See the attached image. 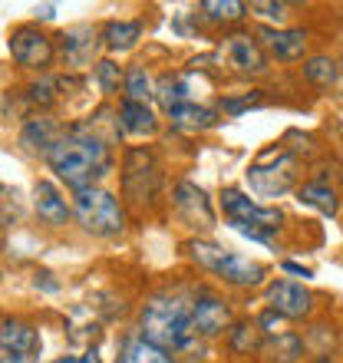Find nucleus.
Here are the masks:
<instances>
[{
	"mask_svg": "<svg viewBox=\"0 0 343 363\" xmlns=\"http://www.w3.org/2000/svg\"><path fill=\"white\" fill-rule=\"evenodd\" d=\"M195 297H198V291H189V287H165V291L152 294L139 311L135 334L149 344L162 347V350L181 354L195 340V327H191Z\"/></svg>",
	"mask_w": 343,
	"mask_h": 363,
	"instance_id": "obj_1",
	"label": "nucleus"
},
{
	"mask_svg": "<svg viewBox=\"0 0 343 363\" xmlns=\"http://www.w3.org/2000/svg\"><path fill=\"white\" fill-rule=\"evenodd\" d=\"M261 106V89H251L248 96H241V99H221V109L228 116H241L244 109H254Z\"/></svg>",
	"mask_w": 343,
	"mask_h": 363,
	"instance_id": "obj_32",
	"label": "nucleus"
},
{
	"mask_svg": "<svg viewBox=\"0 0 343 363\" xmlns=\"http://www.w3.org/2000/svg\"><path fill=\"white\" fill-rule=\"evenodd\" d=\"M191 327H195L198 340H215V337L228 334L231 327H235V311H231V304L225 297L211 294V291H198Z\"/></svg>",
	"mask_w": 343,
	"mask_h": 363,
	"instance_id": "obj_8",
	"label": "nucleus"
},
{
	"mask_svg": "<svg viewBox=\"0 0 343 363\" xmlns=\"http://www.w3.org/2000/svg\"><path fill=\"white\" fill-rule=\"evenodd\" d=\"M251 10H254V13H261L264 20H277V23L287 17V4H274V0H254V4H251Z\"/></svg>",
	"mask_w": 343,
	"mask_h": 363,
	"instance_id": "obj_33",
	"label": "nucleus"
},
{
	"mask_svg": "<svg viewBox=\"0 0 343 363\" xmlns=\"http://www.w3.org/2000/svg\"><path fill=\"white\" fill-rule=\"evenodd\" d=\"M96 30L93 27H73L60 37V57L67 60V67H83L93 60Z\"/></svg>",
	"mask_w": 343,
	"mask_h": 363,
	"instance_id": "obj_17",
	"label": "nucleus"
},
{
	"mask_svg": "<svg viewBox=\"0 0 343 363\" xmlns=\"http://www.w3.org/2000/svg\"><path fill=\"white\" fill-rule=\"evenodd\" d=\"M172 205L179 211V218L189 225V228H215V208H211L208 191L191 185V182H179L172 189Z\"/></svg>",
	"mask_w": 343,
	"mask_h": 363,
	"instance_id": "obj_10",
	"label": "nucleus"
},
{
	"mask_svg": "<svg viewBox=\"0 0 343 363\" xmlns=\"http://www.w3.org/2000/svg\"><path fill=\"white\" fill-rule=\"evenodd\" d=\"M79 363H103V360H99V350H96V347H89L86 354H79Z\"/></svg>",
	"mask_w": 343,
	"mask_h": 363,
	"instance_id": "obj_36",
	"label": "nucleus"
},
{
	"mask_svg": "<svg viewBox=\"0 0 343 363\" xmlns=\"http://www.w3.org/2000/svg\"><path fill=\"white\" fill-rule=\"evenodd\" d=\"M33 211L37 218L50 228H63L69 218H73V201H67V195L53 185L50 179H40L33 185Z\"/></svg>",
	"mask_w": 343,
	"mask_h": 363,
	"instance_id": "obj_13",
	"label": "nucleus"
},
{
	"mask_svg": "<svg viewBox=\"0 0 343 363\" xmlns=\"http://www.w3.org/2000/svg\"><path fill=\"white\" fill-rule=\"evenodd\" d=\"M93 77H96V86L103 89L106 96H119V89H125V69L116 60H96Z\"/></svg>",
	"mask_w": 343,
	"mask_h": 363,
	"instance_id": "obj_29",
	"label": "nucleus"
},
{
	"mask_svg": "<svg viewBox=\"0 0 343 363\" xmlns=\"http://www.w3.org/2000/svg\"><path fill=\"white\" fill-rule=\"evenodd\" d=\"M47 165L57 172L60 182H67L73 191H79V189H93L96 182L113 169V152H109V143H103V139L86 135L79 129H69L50 149Z\"/></svg>",
	"mask_w": 343,
	"mask_h": 363,
	"instance_id": "obj_2",
	"label": "nucleus"
},
{
	"mask_svg": "<svg viewBox=\"0 0 343 363\" xmlns=\"http://www.w3.org/2000/svg\"><path fill=\"white\" fill-rule=\"evenodd\" d=\"M281 271H287V274H297V277H310V274H314L310 268L297 264V261H281Z\"/></svg>",
	"mask_w": 343,
	"mask_h": 363,
	"instance_id": "obj_35",
	"label": "nucleus"
},
{
	"mask_svg": "<svg viewBox=\"0 0 343 363\" xmlns=\"http://www.w3.org/2000/svg\"><path fill=\"white\" fill-rule=\"evenodd\" d=\"M201 20L205 23H215V27H231V23H241L248 17V4H238V0H201L198 4Z\"/></svg>",
	"mask_w": 343,
	"mask_h": 363,
	"instance_id": "obj_22",
	"label": "nucleus"
},
{
	"mask_svg": "<svg viewBox=\"0 0 343 363\" xmlns=\"http://www.w3.org/2000/svg\"><path fill=\"white\" fill-rule=\"evenodd\" d=\"M257 37L264 40V50L277 63H297V60H304L307 43H310V33L304 27H261Z\"/></svg>",
	"mask_w": 343,
	"mask_h": 363,
	"instance_id": "obj_11",
	"label": "nucleus"
},
{
	"mask_svg": "<svg viewBox=\"0 0 343 363\" xmlns=\"http://www.w3.org/2000/svg\"><path fill=\"white\" fill-rule=\"evenodd\" d=\"M297 201L307 205V208L320 211V215H327V218H334L337 211H340V199H337V191L327 182H304L297 189Z\"/></svg>",
	"mask_w": 343,
	"mask_h": 363,
	"instance_id": "obj_21",
	"label": "nucleus"
},
{
	"mask_svg": "<svg viewBox=\"0 0 343 363\" xmlns=\"http://www.w3.org/2000/svg\"><path fill=\"white\" fill-rule=\"evenodd\" d=\"M50 363H79V357H73V354H63V357H57V360H50Z\"/></svg>",
	"mask_w": 343,
	"mask_h": 363,
	"instance_id": "obj_37",
	"label": "nucleus"
},
{
	"mask_svg": "<svg viewBox=\"0 0 343 363\" xmlns=\"http://www.w3.org/2000/svg\"><path fill=\"white\" fill-rule=\"evenodd\" d=\"M304 350H307L304 337L291 334V330L281 334V337H274V340L264 347V354L271 357V363H297L300 357H304Z\"/></svg>",
	"mask_w": 343,
	"mask_h": 363,
	"instance_id": "obj_26",
	"label": "nucleus"
},
{
	"mask_svg": "<svg viewBox=\"0 0 343 363\" xmlns=\"http://www.w3.org/2000/svg\"><path fill=\"white\" fill-rule=\"evenodd\" d=\"M264 297H267V307L277 311L284 320H304V317H310V311H314V294H310L304 284L287 281V277L271 281V284L264 287Z\"/></svg>",
	"mask_w": 343,
	"mask_h": 363,
	"instance_id": "obj_9",
	"label": "nucleus"
},
{
	"mask_svg": "<svg viewBox=\"0 0 343 363\" xmlns=\"http://www.w3.org/2000/svg\"><path fill=\"white\" fill-rule=\"evenodd\" d=\"M215 277L225 281L228 287H241V291H248V287L264 284L267 268L261 264V261H251V258H244V255H238V251H228L225 261L218 264V271H215Z\"/></svg>",
	"mask_w": 343,
	"mask_h": 363,
	"instance_id": "obj_14",
	"label": "nucleus"
},
{
	"mask_svg": "<svg viewBox=\"0 0 343 363\" xmlns=\"http://www.w3.org/2000/svg\"><path fill=\"white\" fill-rule=\"evenodd\" d=\"M116 363H179V357L172 354V350H162V347L149 344L142 337H125L123 347H119V357Z\"/></svg>",
	"mask_w": 343,
	"mask_h": 363,
	"instance_id": "obj_18",
	"label": "nucleus"
},
{
	"mask_svg": "<svg viewBox=\"0 0 343 363\" xmlns=\"http://www.w3.org/2000/svg\"><path fill=\"white\" fill-rule=\"evenodd\" d=\"M261 340L264 334H261L257 320H235V327L228 330V350L238 357H251L254 350H261Z\"/></svg>",
	"mask_w": 343,
	"mask_h": 363,
	"instance_id": "obj_25",
	"label": "nucleus"
},
{
	"mask_svg": "<svg viewBox=\"0 0 343 363\" xmlns=\"http://www.w3.org/2000/svg\"><path fill=\"white\" fill-rule=\"evenodd\" d=\"M257 327H261V334H264L267 340H274V337L287 334V330H284V317L277 314V311H271V307L257 314Z\"/></svg>",
	"mask_w": 343,
	"mask_h": 363,
	"instance_id": "obj_31",
	"label": "nucleus"
},
{
	"mask_svg": "<svg viewBox=\"0 0 343 363\" xmlns=\"http://www.w3.org/2000/svg\"><path fill=\"white\" fill-rule=\"evenodd\" d=\"M297 182V155L287 145H271L248 169V185L261 199H281Z\"/></svg>",
	"mask_w": 343,
	"mask_h": 363,
	"instance_id": "obj_4",
	"label": "nucleus"
},
{
	"mask_svg": "<svg viewBox=\"0 0 343 363\" xmlns=\"http://www.w3.org/2000/svg\"><path fill=\"white\" fill-rule=\"evenodd\" d=\"M221 208L228 215V221H241V225H254V228L264 231H281V208H271V205H261V201L248 199L241 189H221Z\"/></svg>",
	"mask_w": 343,
	"mask_h": 363,
	"instance_id": "obj_7",
	"label": "nucleus"
},
{
	"mask_svg": "<svg viewBox=\"0 0 343 363\" xmlns=\"http://www.w3.org/2000/svg\"><path fill=\"white\" fill-rule=\"evenodd\" d=\"M317 363H337V360L330 354H324V357H317Z\"/></svg>",
	"mask_w": 343,
	"mask_h": 363,
	"instance_id": "obj_38",
	"label": "nucleus"
},
{
	"mask_svg": "<svg viewBox=\"0 0 343 363\" xmlns=\"http://www.w3.org/2000/svg\"><path fill=\"white\" fill-rule=\"evenodd\" d=\"M337 77H340V69H337V60L327 57V53H320V57H310L304 60V79L307 83H314V86L327 89L334 86Z\"/></svg>",
	"mask_w": 343,
	"mask_h": 363,
	"instance_id": "obj_27",
	"label": "nucleus"
},
{
	"mask_svg": "<svg viewBox=\"0 0 343 363\" xmlns=\"http://www.w3.org/2000/svg\"><path fill=\"white\" fill-rule=\"evenodd\" d=\"M228 225L238 231V235H244V238H251V241H261V245H271V241H274V231L254 228V225H241V221H228Z\"/></svg>",
	"mask_w": 343,
	"mask_h": 363,
	"instance_id": "obj_34",
	"label": "nucleus"
},
{
	"mask_svg": "<svg viewBox=\"0 0 343 363\" xmlns=\"http://www.w3.org/2000/svg\"><path fill=\"white\" fill-rule=\"evenodd\" d=\"M169 123H172V129H179V133H205L211 125H218V113L208 109V106L185 103V106H179V109H172Z\"/></svg>",
	"mask_w": 343,
	"mask_h": 363,
	"instance_id": "obj_20",
	"label": "nucleus"
},
{
	"mask_svg": "<svg viewBox=\"0 0 343 363\" xmlns=\"http://www.w3.org/2000/svg\"><path fill=\"white\" fill-rule=\"evenodd\" d=\"M7 47H10L13 63L23 69H47L50 63H53V57H57V43H53L40 27H33V23L13 27Z\"/></svg>",
	"mask_w": 343,
	"mask_h": 363,
	"instance_id": "obj_5",
	"label": "nucleus"
},
{
	"mask_svg": "<svg viewBox=\"0 0 343 363\" xmlns=\"http://www.w3.org/2000/svg\"><path fill=\"white\" fill-rule=\"evenodd\" d=\"M155 96V83L152 77L145 73V67H129L125 69V89H123V99H133V103H149Z\"/></svg>",
	"mask_w": 343,
	"mask_h": 363,
	"instance_id": "obj_28",
	"label": "nucleus"
},
{
	"mask_svg": "<svg viewBox=\"0 0 343 363\" xmlns=\"http://www.w3.org/2000/svg\"><path fill=\"white\" fill-rule=\"evenodd\" d=\"M155 99H159V106H162L165 113L191 103L189 99V79L181 77V73H162V77L155 79Z\"/></svg>",
	"mask_w": 343,
	"mask_h": 363,
	"instance_id": "obj_23",
	"label": "nucleus"
},
{
	"mask_svg": "<svg viewBox=\"0 0 343 363\" xmlns=\"http://www.w3.org/2000/svg\"><path fill=\"white\" fill-rule=\"evenodd\" d=\"M116 116H119V129H123V135H155V129H159V116L152 113V106L149 103L123 99L119 109H116Z\"/></svg>",
	"mask_w": 343,
	"mask_h": 363,
	"instance_id": "obj_16",
	"label": "nucleus"
},
{
	"mask_svg": "<svg viewBox=\"0 0 343 363\" xmlns=\"http://www.w3.org/2000/svg\"><path fill=\"white\" fill-rule=\"evenodd\" d=\"M73 218L77 225L93 235V238H116L125 231V208L113 191L99 189H79L73 191Z\"/></svg>",
	"mask_w": 343,
	"mask_h": 363,
	"instance_id": "obj_3",
	"label": "nucleus"
},
{
	"mask_svg": "<svg viewBox=\"0 0 343 363\" xmlns=\"http://www.w3.org/2000/svg\"><path fill=\"white\" fill-rule=\"evenodd\" d=\"M99 40L109 53H123V50H133L139 40H142V23L139 20H109L99 30Z\"/></svg>",
	"mask_w": 343,
	"mask_h": 363,
	"instance_id": "obj_19",
	"label": "nucleus"
},
{
	"mask_svg": "<svg viewBox=\"0 0 343 363\" xmlns=\"http://www.w3.org/2000/svg\"><path fill=\"white\" fill-rule=\"evenodd\" d=\"M63 129H60L57 119H50V116H30L23 129H20V145L27 149V152H40L43 159L50 155V149L63 139Z\"/></svg>",
	"mask_w": 343,
	"mask_h": 363,
	"instance_id": "obj_15",
	"label": "nucleus"
},
{
	"mask_svg": "<svg viewBox=\"0 0 343 363\" xmlns=\"http://www.w3.org/2000/svg\"><path fill=\"white\" fill-rule=\"evenodd\" d=\"M225 57L241 77H264L267 73V53L251 33H231L225 37Z\"/></svg>",
	"mask_w": 343,
	"mask_h": 363,
	"instance_id": "obj_12",
	"label": "nucleus"
},
{
	"mask_svg": "<svg viewBox=\"0 0 343 363\" xmlns=\"http://www.w3.org/2000/svg\"><path fill=\"white\" fill-rule=\"evenodd\" d=\"M181 251L189 255L191 264H198V268L208 271V274H215L218 264L225 261V255H228V248H221V245H215V241H208V238H189L181 245Z\"/></svg>",
	"mask_w": 343,
	"mask_h": 363,
	"instance_id": "obj_24",
	"label": "nucleus"
},
{
	"mask_svg": "<svg viewBox=\"0 0 343 363\" xmlns=\"http://www.w3.org/2000/svg\"><path fill=\"white\" fill-rule=\"evenodd\" d=\"M57 89H60V79L40 77V79H33V83L23 86V96H27L30 106H37V109H50V106L57 103Z\"/></svg>",
	"mask_w": 343,
	"mask_h": 363,
	"instance_id": "obj_30",
	"label": "nucleus"
},
{
	"mask_svg": "<svg viewBox=\"0 0 343 363\" xmlns=\"http://www.w3.org/2000/svg\"><path fill=\"white\" fill-rule=\"evenodd\" d=\"M43 337L33 324L7 317L0 327V363H40Z\"/></svg>",
	"mask_w": 343,
	"mask_h": 363,
	"instance_id": "obj_6",
	"label": "nucleus"
}]
</instances>
